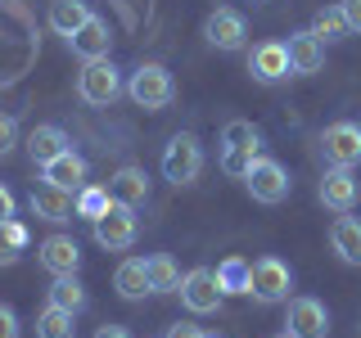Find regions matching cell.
Wrapping results in <instances>:
<instances>
[{
	"instance_id": "cell-1",
	"label": "cell",
	"mask_w": 361,
	"mask_h": 338,
	"mask_svg": "<svg viewBox=\"0 0 361 338\" xmlns=\"http://www.w3.org/2000/svg\"><path fill=\"white\" fill-rule=\"evenodd\" d=\"M262 158V131L253 127V122L235 118L221 127V172L226 176H248V167Z\"/></svg>"
},
{
	"instance_id": "cell-2",
	"label": "cell",
	"mask_w": 361,
	"mask_h": 338,
	"mask_svg": "<svg viewBox=\"0 0 361 338\" xmlns=\"http://www.w3.org/2000/svg\"><path fill=\"white\" fill-rule=\"evenodd\" d=\"M289 289H293L289 262H280V257H257V262L248 266V298L253 302H262V307L289 302Z\"/></svg>"
},
{
	"instance_id": "cell-3",
	"label": "cell",
	"mask_w": 361,
	"mask_h": 338,
	"mask_svg": "<svg viewBox=\"0 0 361 338\" xmlns=\"http://www.w3.org/2000/svg\"><path fill=\"white\" fill-rule=\"evenodd\" d=\"M127 95H131V104H135V108L158 113V108L172 104L176 82H172V73H167L163 63H140V68L131 73V82H127Z\"/></svg>"
},
{
	"instance_id": "cell-4",
	"label": "cell",
	"mask_w": 361,
	"mask_h": 338,
	"mask_svg": "<svg viewBox=\"0 0 361 338\" xmlns=\"http://www.w3.org/2000/svg\"><path fill=\"white\" fill-rule=\"evenodd\" d=\"M90 234H95V244L104 248V253H127V248L135 244V234H140L135 208H127V203H109L104 217L90 221Z\"/></svg>"
},
{
	"instance_id": "cell-5",
	"label": "cell",
	"mask_w": 361,
	"mask_h": 338,
	"mask_svg": "<svg viewBox=\"0 0 361 338\" xmlns=\"http://www.w3.org/2000/svg\"><path fill=\"white\" fill-rule=\"evenodd\" d=\"M77 95H82V104H90V108H109L113 99L122 95V73L109 59H90V63H82V73H77Z\"/></svg>"
},
{
	"instance_id": "cell-6",
	"label": "cell",
	"mask_w": 361,
	"mask_h": 338,
	"mask_svg": "<svg viewBox=\"0 0 361 338\" xmlns=\"http://www.w3.org/2000/svg\"><path fill=\"white\" fill-rule=\"evenodd\" d=\"M203 172V144H199V135H190V131H180L167 140V149H163V176L172 180V185H195Z\"/></svg>"
},
{
	"instance_id": "cell-7",
	"label": "cell",
	"mask_w": 361,
	"mask_h": 338,
	"mask_svg": "<svg viewBox=\"0 0 361 338\" xmlns=\"http://www.w3.org/2000/svg\"><path fill=\"white\" fill-rule=\"evenodd\" d=\"M316 149H321L325 167H361V127L357 122H330L316 135Z\"/></svg>"
},
{
	"instance_id": "cell-8",
	"label": "cell",
	"mask_w": 361,
	"mask_h": 338,
	"mask_svg": "<svg viewBox=\"0 0 361 338\" xmlns=\"http://www.w3.org/2000/svg\"><path fill=\"white\" fill-rule=\"evenodd\" d=\"M180 307H185L190 315H212V311H221V284H217V270H208V266H195V270H185V280H180Z\"/></svg>"
},
{
	"instance_id": "cell-9",
	"label": "cell",
	"mask_w": 361,
	"mask_h": 338,
	"mask_svg": "<svg viewBox=\"0 0 361 338\" xmlns=\"http://www.w3.org/2000/svg\"><path fill=\"white\" fill-rule=\"evenodd\" d=\"M289 172L276 163V158H257L253 167H248V176H244V189L253 194V203H267V208H276V203H285L289 199Z\"/></svg>"
},
{
	"instance_id": "cell-10",
	"label": "cell",
	"mask_w": 361,
	"mask_h": 338,
	"mask_svg": "<svg viewBox=\"0 0 361 338\" xmlns=\"http://www.w3.org/2000/svg\"><path fill=\"white\" fill-rule=\"evenodd\" d=\"M27 212L37 221H50V225H68L77 217V194H68V189L50 185V180H41V185H32L27 194Z\"/></svg>"
},
{
	"instance_id": "cell-11",
	"label": "cell",
	"mask_w": 361,
	"mask_h": 338,
	"mask_svg": "<svg viewBox=\"0 0 361 338\" xmlns=\"http://www.w3.org/2000/svg\"><path fill=\"white\" fill-rule=\"evenodd\" d=\"M203 37H208L212 50H226V54H235V50H244V41H248V23L240 9H212L208 23H203Z\"/></svg>"
},
{
	"instance_id": "cell-12",
	"label": "cell",
	"mask_w": 361,
	"mask_h": 338,
	"mask_svg": "<svg viewBox=\"0 0 361 338\" xmlns=\"http://www.w3.org/2000/svg\"><path fill=\"white\" fill-rule=\"evenodd\" d=\"M289 334L298 338H330V311H325L321 298L302 293V298H289V320H285Z\"/></svg>"
},
{
	"instance_id": "cell-13",
	"label": "cell",
	"mask_w": 361,
	"mask_h": 338,
	"mask_svg": "<svg viewBox=\"0 0 361 338\" xmlns=\"http://www.w3.org/2000/svg\"><path fill=\"white\" fill-rule=\"evenodd\" d=\"M37 262L50 270V275H77L82 270V244L73 234H45L37 244Z\"/></svg>"
},
{
	"instance_id": "cell-14",
	"label": "cell",
	"mask_w": 361,
	"mask_h": 338,
	"mask_svg": "<svg viewBox=\"0 0 361 338\" xmlns=\"http://www.w3.org/2000/svg\"><path fill=\"white\" fill-rule=\"evenodd\" d=\"M316 199H321V208H330V212H353L357 208V176H353V167H325L321 185H316Z\"/></svg>"
},
{
	"instance_id": "cell-15",
	"label": "cell",
	"mask_w": 361,
	"mask_h": 338,
	"mask_svg": "<svg viewBox=\"0 0 361 338\" xmlns=\"http://www.w3.org/2000/svg\"><path fill=\"white\" fill-rule=\"evenodd\" d=\"M248 73H253V82H262V86L285 82L293 73L289 68V45L285 41H262L253 54H248Z\"/></svg>"
},
{
	"instance_id": "cell-16",
	"label": "cell",
	"mask_w": 361,
	"mask_h": 338,
	"mask_svg": "<svg viewBox=\"0 0 361 338\" xmlns=\"http://www.w3.org/2000/svg\"><path fill=\"white\" fill-rule=\"evenodd\" d=\"M86 176H90L86 158H82V154H73V149H63L59 158H50V163L41 167V180H50V185L68 189V194H77V189H86Z\"/></svg>"
},
{
	"instance_id": "cell-17",
	"label": "cell",
	"mask_w": 361,
	"mask_h": 338,
	"mask_svg": "<svg viewBox=\"0 0 361 338\" xmlns=\"http://www.w3.org/2000/svg\"><path fill=\"white\" fill-rule=\"evenodd\" d=\"M285 45H289V68L298 77H312V73H321V68H325V41L316 37L312 27L307 32H293Z\"/></svg>"
},
{
	"instance_id": "cell-18",
	"label": "cell",
	"mask_w": 361,
	"mask_h": 338,
	"mask_svg": "<svg viewBox=\"0 0 361 338\" xmlns=\"http://www.w3.org/2000/svg\"><path fill=\"white\" fill-rule=\"evenodd\" d=\"M109 194H113V203L145 208V203H149V176H145V167H118V172L109 176Z\"/></svg>"
},
{
	"instance_id": "cell-19",
	"label": "cell",
	"mask_w": 361,
	"mask_h": 338,
	"mask_svg": "<svg viewBox=\"0 0 361 338\" xmlns=\"http://www.w3.org/2000/svg\"><path fill=\"white\" fill-rule=\"evenodd\" d=\"M109 45H113V32H109V23L104 18H90L77 37H68V50L77 54L82 63H90V59H109Z\"/></svg>"
},
{
	"instance_id": "cell-20",
	"label": "cell",
	"mask_w": 361,
	"mask_h": 338,
	"mask_svg": "<svg viewBox=\"0 0 361 338\" xmlns=\"http://www.w3.org/2000/svg\"><path fill=\"white\" fill-rule=\"evenodd\" d=\"M23 144H27V158H32L37 167H45L50 158H59L63 149H73V144H68V131L54 127V122H41V127H32Z\"/></svg>"
},
{
	"instance_id": "cell-21",
	"label": "cell",
	"mask_w": 361,
	"mask_h": 338,
	"mask_svg": "<svg viewBox=\"0 0 361 338\" xmlns=\"http://www.w3.org/2000/svg\"><path fill=\"white\" fill-rule=\"evenodd\" d=\"M330 248L338 253V262L361 266V217H353V212H338L334 225H330Z\"/></svg>"
},
{
	"instance_id": "cell-22",
	"label": "cell",
	"mask_w": 361,
	"mask_h": 338,
	"mask_svg": "<svg viewBox=\"0 0 361 338\" xmlns=\"http://www.w3.org/2000/svg\"><path fill=\"white\" fill-rule=\"evenodd\" d=\"M113 289H118V298H127V302H140L145 293H154L149 270H145V257H127V262H118V270H113Z\"/></svg>"
},
{
	"instance_id": "cell-23",
	"label": "cell",
	"mask_w": 361,
	"mask_h": 338,
	"mask_svg": "<svg viewBox=\"0 0 361 338\" xmlns=\"http://www.w3.org/2000/svg\"><path fill=\"white\" fill-rule=\"evenodd\" d=\"M45 18H50V27L68 41V37H77L95 14H90L86 0H50V14H45Z\"/></svg>"
},
{
	"instance_id": "cell-24",
	"label": "cell",
	"mask_w": 361,
	"mask_h": 338,
	"mask_svg": "<svg viewBox=\"0 0 361 338\" xmlns=\"http://www.w3.org/2000/svg\"><path fill=\"white\" fill-rule=\"evenodd\" d=\"M45 302L50 307H63V311H73V315H82L86 311V284L77 275H54L50 280V289H45Z\"/></svg>"
},
{
	"instance_id": "cell-25",
	"label": "cell",
	"mask_w": 361,
	"mask_h": 338,
	"mask_svg": "<svg viewBox=\"0 0 361 338\" xmlns=\"http://www.w3.org/2000/svg\"><path fill=\"white\" fill-rule=\"evenodd\" d=\"M27 244H32V234H27V225H23L18 217L0 221V266H14L18 257L27 253Z\"/></svg>"
},
{
	"instance_id": "cell-26",
	"label": "cell",
	"mask_w": 361,
	"mask_h": 338,
	"mask_svg": "<svg viewBox=\"0 0 361 338\" xmlns=\"http://www.w3.org/2000/svg\"><path fill=\"white\" fill-rule=\"evenodd\" d=\"M145 270H149V284H154V293H176L180 289V266L172 262L167 253H149L145 257Z\"/></svg>"
},
{
	"instance_id": "cell-27",
	"label": "cell",
	"mask_w": 361,
	"mask_h": 338,
	"mask_svg": "<svg viewBox=\"0 0 361 338\" xmlns=\"http://www.w3.org/2000/svg\"><path fill=\"white\" fill-rule=\"evenodd\" d=\"M37 338H77V315L45 302L37 315Z\"/></svg>"
},
{
	"instance_id": "cell-28",
	"label": "cell",
	"mask_w": 361,
	"mask_h": 338,
	"mask_svg": "<svg viewBox=\"0 0 361 338\" xmlns=\"http://www.w3.org/2000/svg\"><path fill=\"white\" fill-rule=\"evenodd\" d=\"M312 32H316V37H321L325 45H330V41H343V37H348V18H343V9H338V5H330V9H316Z\"/></svg>"
},
{
	"instance_id": "cell-29",
	"label": "cell",
	"mask_w": 361,
	"mask_h": 338,
	"mask_svg": "<svg viewBox=\"0 0 361 338\" xmlns=\"http://www.w3.org/2000/svg\"><path fill=\"white\" fill-rule=\"evenodd\" d=\"M109 185H86V189H77V217H86V221H99L109 212Z\"/></svg>"
},
{
	"instance_id": "cell-30",
	"label": "cell",
	"mask_w": 361,
	"mask_h": 338,
	"mask_svg": "<svg viewBox=\"0 0 361 338\" xmlns=\"http://www.w3.org/2000/svg\"><path fill=\"white\" fill-rule=\"evenodd\" d=\"M248 266H253V262H244V257H226V262L217 266L221 293H248Z\"/></svg>"
},
{
	"instance_id": "cell-31",
	"label": "cell",
	"mask_w": 361,
	"mask_h": 338,
	"mask_svg": "<svg viewBox=\"0 0 361 338\" xmlns=\"http://www.w3.org/2000/svg\"><path fill=\"white\" fill-rule=\"evenodd\" d=\"M18 140H23V131H18V118L0 113V158H5V154H14V149H18Z\"/></svg>"
},
{
	"instance_id": "cell-32",
	"label": "cell",
	"mask_w": 361,
	"mask_h": 338,
	"mask_svg": "<svg viewBox=\"0 0 361 338\" xmlns=\"http://www.w3.org/2000/svg\"><path fill=\"white\" fill-rule=\"evenodd\" d=\"M0 338H23L18 315H14V307H5V302H0Z\"/></svg>"
},
{
	"instance_id": "cell-33",
	"label": "cell",
	"mask_w": 361,
	"mask_h": 338,
	"mask_svg": "<svg viewBox=\"0 0 361 338\" xmlns=\"http://www.w3.org/2000/svg\"><path fill=\"white\" fill-rule=\"evenodd\" d=\"M163 338H212L208 330H199V325H185V320H176V325H167V334Z\"/></svg>"
},
{
	"instance_id": "cell-34",
	"label": "cell",
	"mask_w": 361,
	"mask_h": 338,
	"mask_svg": "<svg viewBox=\"0 0 361 338\" xmlns=\"http://www.w3.org/2000/svg\"><path fill=\"white\" fill-rule=\"evenodd\" d=\"M338 9L348 18V32H361V0H338Z\"/></svg>"
},
{
	"instance_id": "cell-35",
	"label": "cell",
	"mask_w": 361,
	"mask_h": 338,
	"mask_svg": "<svg viewBox=\"0 0 361 338\" xmlns=\"http://www.w3.org/2000/svg\"><path fill=\"white\" fill-rule=\"evenodd\" d=\"M14 208H18V203H14V189H9V185H0V221H9V217H14Z\"/></svg>"
},
{
	"instance_id": "cell-36",
	"label": "cell",
	"mask_w": 361,
	"mask_h": 338,
	"mask_svg": "<svg viewBox=\"0 0 361 338\" xmlns=\"http://www.w3.org/2000/svg\"><path fill=\"white\" fill-rule=\"evenodd\" d=\"M95 338H131V330H122V325H99Z\"/></svg>"
},
{
	"instance_id": "cell-37",
	"label": "cell",
	"mask_w": 361,
	"mask_h": 338,
	"mask_svg": "<svg viewBox=\"0 0 361 338\" xmlns=\"http://www.w3.org/2000/svg\"><path fill=\"white\" fill-rule=\"evenodd\" d=\"M271 338H298V334H289V330H280V334H271Z\"/></svg>"
}]
</instances>
